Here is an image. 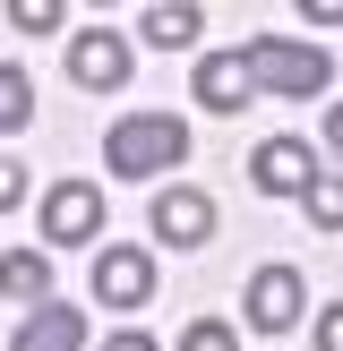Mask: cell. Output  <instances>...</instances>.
<instances>
[{"mask_svg": "<svg viewBox=\"0 0 343 351\" xmlns=\"http://www.w3.org/2000/svg\"><path fill=\"white\" fill-rule=\"evenodd\" d=\"M206 232H215V206H206V189H163V197H154V240H172V249H198Z\"/></svg>", "mask_w": 343, "mask_h": 351, "instance_id": "obj_8", "label": "cell"}, {"mask_svg": "<svg viewBox=\"0 0 343 351\" xmlns=\"http://www.w3.org/2000/svg\"><path fill=\"white\" fill-rule=\"evenodd\" d=\"M146 291H154V257L146 249H103L95 257V300L103 308H137Z\"/></svg>", "mask_w": 343, "mask_h": 351, "instance_id": "obj_6", "label": "cell"}, {"mask_svg": "<svg viewBox=\"0 0 343 351\" xmlns=\"http://www.w3.org/2000/svg\"><path fill=\"white\" fill-rule=\"evenodd\" d=\"M103 351H154V335H137V326H120V335L103 343Z\"/></svg>", "mask_w": 343, "mask_h": 351, "instance_id": "obj_19", "label": "cell"}, {"mask_svg": "<svg viewBox=\"0 0 343 351\" xmlns=\"http://www.w3.org/2000/svg\"><path fill=\"white\" fill-rule=\"evenodd\" d=\"M26 120H34V77L0 69V129H26Z\"/></svg>", "mask_w": 343, "mask_h": 351, "instance_id": "obj_13", "label": "cell"}, {"mask_svg": "<svg viewBox=\"0 0 343 351\" xmlns=\"http://www.w3.org/2000/svg\"><path fill=\"white\" fill-rule=\"evenodd\" d=\"M103 232V189H86V180H60L43 197V240H60V249H78V240H95Z\"/></svg>", "mask_w": 343, "mask_h": 351, "instance_id": "obj_3", "label": "cell"}, {"mask_svg": "<svg viewBox=\"0 0 343 351\" xmlns=\"http://www.w3.org/2000/svg\"><path fill=\"white\" fill-rule=\"evenodd\" d=\"M318 351H343V300H335V308L318 317Z\"/></svg>", "mask_w": 343, "mask_h": 351, "instance_id": "obj_18", "label": "cell"}, {"mask_svg": "<svg viewBox=\"0 0 343 351\" xmlns=\"http://www.w3.org/2000/svg\"><path fill=\"white\" fill-rule=\"evenodd\" d=\"M9 351H86V317L69 300H34V317L9 335Z\"/></svg>", "mask_w": 343, "mask_h": 351, "instance_id": "obj_7", "label": "cell"}, {"mask_svg": "<svg viewBox=\"0 0 343 351\" xmlns=\"http://www.w3.org/2000/svg\"><path fill=\"white\" fill-rule=\"evenodd\" d=\"M300 197H309V223H318V232H343V171H335V180L318 171V180H309Z\"/></svg>", "mask_w": 343, "mask_h": 351, "instance_id": "obj_14", "label": "cell"}, {"mask_svg": "<svg viewBox=\"0 0 343 351\" xmlns=\"http://www.w3.org/2000/svg\"><path fill=\"white\" fill-rule=\"evenodd\" d=\"M249 180H257V189H274V197H292V189H309V180H318V163H309V146H300V137H266V146L249 154Z\"/></svg>", "mask_w": 343, "mask_h": 351, "instance_id": "obj_9", "label": "cell"}, {"mask_svg": "<svg viewBox=\"0 0 343 351\" xmlns=\"http://www.w3.org/2000/svg\"><path fill=\"white\" fill-rule=\"evenodd\" d=\"M257 86H249V69H240V51H206L198 60V103L206 112H240Z\"/></svg>", "mask_w": 343, "mask_h": 351, "instance_id": "obj_10", "label": "cell"}, {"mask_svg": "<svg viewBox=\"0 0 343 351\" xmlns=\"http://www.w3.org/2000/svg\"><path fill=\"white\" fill-rule=\"evenodd\" d=\"M17 197H26V171H17V163H9V154H0V215H9V206H17Z\"/></svg>", "mask_w": 343, "mask_h": 351, "instance_id": "obj_17", "label": "cell"}, {"mask_svg": "<svg viewBox=\"0 0 343 351\" xmlns=\"http://www.w3.org/2000/svg\"><path fill=\"white\" fill-rule=\"evenodd\" d=\"M326 146L343 154V103H335V112H326Z\"/></svg>", "mask_w": 343, "mask_h": 351, "instance_id": "obj_20", "label": "cell"}, {"mask_svg": "<svg viewBox=\"0 0 343 351\" xmlns=\"http://www.w3.org/2000/svg\"><path fill=\"white\" fill-rule=\"evenodd\" d=\"M180 154H189V120H172V112H129V120H112V137H103L112 180H154V171H172Z\"/></svg>", "mask_w": 343, "mask_h": 351, "instance_id": "obj_2", "label": "cell"}, {"mask_svg": "<svg viewBox=\"0 0 343 351\" xmlns=\"http://www.w3.org/2000/svg\"><path fill=\"white\" fill-rule=\"evenodd\" d=\"M300 274L292 266H257V283H249V326L257 335H283V326H300Z\"/></svg>", "mask_w": 343, "mask_h": 351, "instance_id": "obj_5", "label": "cell"}, {"mask_svg": "<svg viewBox=\"0 0 343 351\" xmlns=\"http://www.w3.org/2000/svg\"><path fill=\"white\" fill-rule=\"evenodd\" d=\"M9 17H17V34H51V26H60V0H9Z\"/></svg>", "mask_w": 343, "mask_h": 351, "instance_id": "obj_15", "label": "cell"}, {"mask_svg": "<svg viewBox=\"0 0 343 351\" xmlns=\"http://www.w3.org/2000/svg\"><path fill=\"white\" fill-rule=\"evenodd\" d=\"M0 291H9V300H51V257L9 249V257H0Z\"/></svg>", "mask_w": 343, "mask_h": 351, "instance_id": "obj_11", "label": "cell"}, {"mask_svg": "<svg viewBox=\"0 0 343 351\" xmlns=\"http://www.w3.org/2000/svg\"><path fill=\"white\" fill-rule=\"evenodd\" d=\"M129 69H137V51L120 43L112 26H86L78 43H69V77L78 86H129Z\"/></svg>", "mask_w": 343, "mask_h": 351, "instance_id": "obj_4", "label": "cell"}, {"mask_svg": "<svg viewBox=\"0 0 343 351\" xmlns=\"http://www.w3.org/2000/svg\"><path fill=\"white\" fill-rule=\"evenodd\" d=\"M180 351H240V335H232L223 317H198V326L180 335Z\"/></svg>", "mask_w": 343, "mask_h": 351, "instance_id": "obj_16", "label": "cell"}, {"mask_svg": "<svg viewBox=\"0 0 343 351\" xmlns=\"http://www.w3.org/2000/svg\"><path fill=\"white\" fill-rule=\"evenodd\" d=\"M240 69H249L257 95H283V103H309L335 86V51H309V43H283V34H257L240 43Z\"/></svg>", "mask_w": 343, "mask_h": 351, "instance_id": "obj_1", "label": "cell"}, {"mask_svg": "<svg viewBox=\"0 0 343 351\" xmlns=\"http://www.w3.org/2000/svg\"><path fill=\"white\" fill-rule=\"evenodd\" d=\"M137 26H146V43H163V51H172V43H198V26H206V17L189 9V0H154Z\"/></svg>", "mask_w": 343, "mask_h": 351, "instance_id": "obj_12", "label": "cell"}]
</instances>
